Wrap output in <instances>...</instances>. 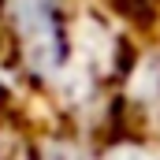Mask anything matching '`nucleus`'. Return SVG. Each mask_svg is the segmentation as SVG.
<instances>
[{
  "mask_svg": "<svg viewBox=\"0 0 160 160\" xmlns=\"http://www.w3.org/2000/svg\"><path fill=\"white\" fill-rule=\"evenodd\" d=\"M78 0H4V56L19 82L52 101L75 52Z\"/></svg>",
  "mask_w": 160,
  "mask_h": 160,
  "instance_id": "nucleus-1",
  "label": "nucleus"
},
{
  "mask_svg": "<svg viewBox=\"0 0 160 160\" xmlns=\"http://www.w3.org/2000/svg\"><path fill=\"white\" fill-rule=\"evenodd\" d=\"M93 157L97 160H160V134L130 130V127H112L101 138Z\"/></svg>",
  "mask_w": 160,
  "mask_h": 160,
  "instance_id": "nucleus-2",
  "label": "nucleus"
}]
</instances>
